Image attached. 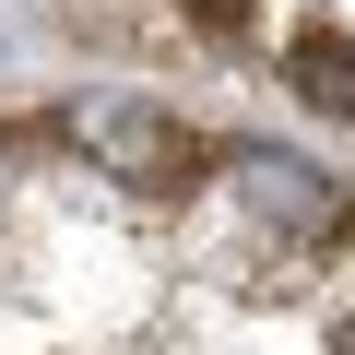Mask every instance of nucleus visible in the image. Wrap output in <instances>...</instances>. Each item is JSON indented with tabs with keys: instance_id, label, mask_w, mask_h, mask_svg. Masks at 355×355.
Returning <instances> with one entry per match:
<instances>
[{
	"instance_id": "1",
	"label": "nucleus",
	"mask_w": 355,
	"mask_h": 355,
	"mask_svg": "<svg viewBox=\"0 0 355 355\" xmlns=\"http://www.w3.org/2000/svg\"><path fill=\"white\" fill-rule=\"evenodd\" d=\"M71 142H83V154H107L119 178H178V166H202V142H190V130L154 119V107H130V95H83V107H71Z\"/></svg>"
},
{
	"instance_id": "2",
	"label": "nucleus",
	"mask_w": 355,
	"mask_h": 355,
	"mask_svg": "<svg viewBox=\"0 0 355 355\" xmlns=\"http://www.w3.org/2000/svg\"><path fill=\"white\" fill-rule=\"evenodd\" d=\"M284 83L331 119H355V24H296L284 36Z\"/></svg>"
},
{
	"instance_id": "3",
	"label": "nucleus",
	"mask_w": 355,
	"mask_h": 355,
	"mask_svg": "<svg viewBox=\"0 0 355 355\" xmlns=\"http://www.w3.org/2000/svg\"><path fill=\"white\" fill-rule=\"evenodd\" d=\"M249 190H261V202H272L284 225H320V178H308V166H284V154H261V166H249Z\"/></svg>"
},
{
	"instance_id": "4",
	"label": "nucleus",
	"mask_w": 355,
	"mask_h": 355,
	"mask_svg": "<svg viewBox=\"0 0 355 355\" xmlns=\"http://www.w3.org/2000/svg\"><path fill=\"white\" fill-rule=\"evenodd\" d=\"M190 24H202V36H237V24H249V0H190Z\"/></svg>"
}]
</instances>
